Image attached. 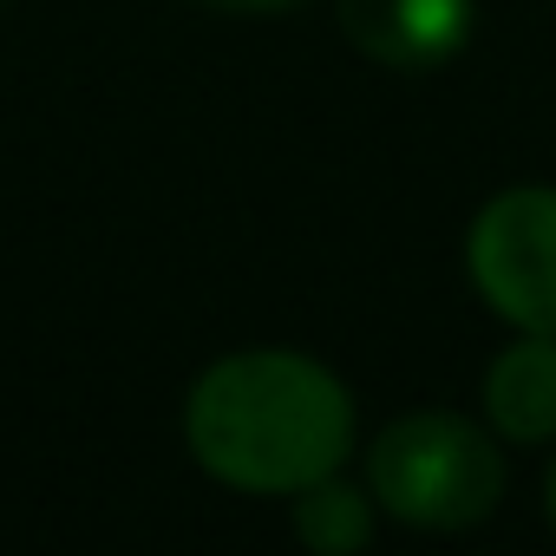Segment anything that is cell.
<instances>
[{"label": "cell", "mask_w": 556, "mask_h": 556, "mask_svg": "<svg viewBox=\"0 0 556 556\" xmlns=\"http://www.w3.org/2000/svg\"><path fill=\"white\" fill-rule=\"evenodd\" d=\"M484 419L510 445L556 439V334H517L484 367Z\"/></svg>", "instance_id": "5"}, {"label": "cell", "mask_w": 556, "mask_h": 556, "mask_svg": "<svg viewBox=\"0 0 556 556\" xmlns=\"http://www.w3.org/2000/svg\"><path fill=\"white\" fill-rule=\"evenodd\" d=\"M543 504H549V530H556V465H549V478H543Z\"/></svg>", "instance_id": "8"}, {"label": "cell", "mask_w": 556, "mask_h": 556, "mask_svg": "<svg viewBox=\"0 0 556 556\" xmlns=\"http://www.w3.org/2000/svg\"><path fill=\"white\" fill-rule=\"evenodd\" d=\"M471 289L517 334H556V184L497 190L465 236Z\"/></svg>", "instance_id": "3"}, {"label": "cell", "mask_w": 556, "mask_h": 556, "mask_svg": "<svg viewBox=\"0 0 556 556\" xmlns=\"http://www.w3.org/2000/svg\"><path fill=\"white\" fill-rule=\"evenodd\" d=\"M190 458L255 497H295L354 452V393L295 348H242L197 374L184 400Z\"/></svg>", "instance_id": "1"}, {"label": "cell", "mask_w": 556, "mask_h": 556, "mask_svg": "<svg viewBox=\"0 0 556 556\" xmlns=\"http://www.w3.org/2000/svg\"><path fill=\"white\" fill-rule=\"evenodd\" d=\"M354 53L393 73H432L465 53L478 8L471 0H334Z\"/></svg>", "instance_id": "4"}, {"label": "cell", "mask_w": 556, "mask_h": 556, "mask_svg": "<svg viewBox=\"0 0 556 556\" xmlns=\"http://www.w3.org/2000/svg\"><path fill=\"white\" fill-rule=\"evenodd\" d=\"M289 523H295V543H308L315 556H354L374 543V497H361L341 478H315L295 491Z\"/></svg>", "instance_id": "6"}, {"label": "cell", "mask_w": 556, "mask_h": 556, "mask_svg": "<svg viewBox=\"0 0 556 556\" xmlns=\"http://www.w3.org/2000/svg\"><path fill=\"white\" fill-rule=\"evenodd\" d=\"M367 491L413 530H471L504 504V452L465 413L426 406L374 439Z\"/></svg>", "instance_id": "2"}, {"label": "cell", "mask_w": 556, "mask_h": 556, "mask_svg": "<svg viewBox=\"0 0 556 556\" xmlns=\"http://www.w3.org/2000/svg\"><path fill=\"white\" fill-rule=\"evenodd\" d=\"M203 8H223V14H282V8H302V0H203Z\"/></svg>", "instance_id": "7"}]
</instances>
